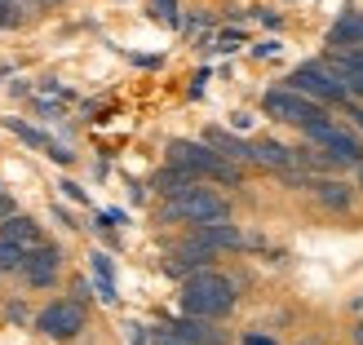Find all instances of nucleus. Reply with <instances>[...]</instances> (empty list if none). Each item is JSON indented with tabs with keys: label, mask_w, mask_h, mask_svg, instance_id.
<instances>
[{
	"label": "nucleus",
	"mask_w": 363,
	"mask_h": 345,
	"mask_svg": "<svg viewBox=\"0 0 363 345\" xmlns=\"http://www.w3.org/2000/svg\"><path fill=\"white\" fill-rule=\"evenodd\" d=\"M0 239H9V244H18L23 252H31V248H40L45 239H40V226L31 222V217H23V213H13L5 226H0Z\"/></svg>",
	"instance_id": "nucleus-12"
},
{
	"label": "nucleus",
	"mask_w": 363,
	"mask_h": 345,
	"mask_svg": "<svg viewBox=\"0 0 363 345\" xmlns=\"http://www.w3.org/2000/svg\"><path fill=\"white\" fill-rule=\"evenodd\" d=\"M311 191H315V199H319L328 213H346V208L354 204V186H350V181H337V177L311 181Z\"/></svg>",
	"instance_id": "nucleus-11"
},
{
	"label": "nucleus",
	"mask_w": 363,
	"mask_h": 345,
	"mask_svg": "<svg viewBox=\"0 0 363 345\" xmlns=\"http://www.w3.org/2000/svg\"><path fill=\"white\" fill-rule=\"evenodd\" d=\"M244 345H275V341H270V336H257V332H248V336H244Z\"/></svg>",
	"instance_id": "nucleus-22"
},
{
	"label": "nucleus",
	"mask_w": 363,
	"mask_h": 345,
	"mask_svg": "<svg viewBox=\"0 0 363 345\" xmlns=\"http://www.w3.org/2000/svg\"><path fill=\"white\" fill-rule=\"evenodd\" d=\"M354 341H359V345H363V328H359V332H354Z\"/></svg>",
	"instance_id": "nucleus-23"
},
{
	"label": "nucleus",
	"mask_w": 363,
	"mask_h": 345,
	"mask_svg": "<svg viewBox=\"0 0 363 345\" xmlns=\"http://www.w3.org/2000/svg\"><path fill=\"white\" fill-rule=\"evenodd\" d=\"M323 62H328V67L337 71V76H341V84L350 89V98H359V102H363V67H346V62H337L333 53H328Z\"/></svg>",
	"instance_id": "nucleus-14"
},
{
	"label": "nucleus",
	"mask_w": 363,
	"mask_h": 345,
	"mask_svg": "<svg viewBox=\"0 0 363 345\" xmlns=\"http://www.w3.org/2000/svg\"><path fill=\"white\" fill-rule=\"evenodd\" d=\"M9 217H13V199H9L5 191H0V226H5V222H9Z\"/></svg>",
	"instance_id": "nucleus-20"
},
{
	"label": "nucleus",
	"mask_w": 363,
	"mask_h": 345,
	"mask_svg": "<svg viewBox=\"0 0 363 345\" xmlns=\"http://www.w3.org/2000/svg\"><path fill=\"white\" fill-rule=\"evenodd\" d=\"M49 5H58V0H49Z\"/></svg>",
	"instance_id": "nucleus-24"
},
{
	"label": "nucleus",
	"mask_w": 363,
	"mask_h": 345,
	"mask_svg": "<svg viewBox=\"0 0 363 345\" xmlns=\"http://www.w3.org/2000/svg\"><path fill=\"white\" fill-rule=\"evenodd\" d=\"M346 115L359 124V133H363V106H354V102H346Z\"/></svg>",
	"instance_id": "nucleus-21"
},
{
	"label": "nucleus",
	"mask_w": 363,
	"mask_h": 345,
	"mask_svg": "<svg viewBox=\"0 0 363 345\" xmlns=\"http://www.w3.org/2000/svg\"><path fill=\"white\" fill-rule=\"evenodd\" d=\"M9 129H13L18 137H23V142H31V147H45V151L53 147V142H49L45 133H35V129H31V124H23V120H9Z\"/></svg>",
	"instance_id": "nucleus-17"
},
{
	"label": "nucleus",
	"mask_w": 363,
	"mask_h": 345,
	"mask_svg": "<svg viewBox=\"0 0 363 345\" xmlns=\"http://www.w3.org/2000/svg\"><path fill=\"white\" fill-rule=\"evenodd\" d=\"M151 13L160 23H177V0H151Z\"/></svg>",
	"instance_id": "nucleus-18"
},
{
	"label": "nucleus",
	"mask_w": 363,
	"mask_h": 345,
	"mask_svg": "<svg viewBox=\"0 0 363 345\" xmlns=\"http://www.w3.org/2000/svg\"><path fill=\"white\" fill-rule=\"evenodd\" d=\"M284 84L293 89V94L319 102V106H346V102H350V89L341 84V76H337V71L323 62V58H319V62H301Z\"/></svg>",
	"instance_id": "nucleus-4"
},
{
	"label": "nucleus",
	"mask_w": 363,
	"mask_h": 345,
	"mask_svg": "<svg viewBox=\"0 0 363 345\" xmlns=\"http://www.w3.org/2000/svg\"><path fill=\"white\" fill-rule=\"evenodd\" d=\"M58 270H62V252H58V244H40V248L27 252L23 279H27L31 288H49V283H58Z\"/></svg>",
	"instance_id": "nucleus-8"
},
{
	"label": "nucleus",
	"mask_w": 363,
	"mask_h": 345,
	"mask_svg": "<svg viewBox=\"0 0 363 345\" xmlns=\"http://www.w3.org/2000/svg\"><path fill=\"white\" fill-rule=\"evenodd\" d=\"M35 332H45L49 341H76L84 332V305L80 301H49L35 315Z\"/></svg>",
	"instance_id": "nucleus-7"
},
{
	"label": "nucleus",
	"mask_w": 363,
	"mask_h": 345,
	"mask_svg": "<svg viewBox=\"0 0 363 345\" xmlns=\"http://www.w3.org/2000/svg\"><path fill=\"white\" fill-rule=\"evenodd\" d=\"M164 217L169 222H186V226H213V222H230V204L213 186H195L164 199Z\"/></svg>",
	"instance_id": "nucleus-3"
},
{
	"label": "nucleus",
	"mask_w": 363,
	"mask_h": 345,
	"mask_svg": "<svg viewBox=\"0 0 363 345\" xmlns=\"http://www.w3.org/2000/svg\"><path fill=\"white\" fill-rule=\"evenodd\" d=\"M23 261H27V252L9 244V239H0V275H23Z\"/></svg>",
	"instance_id": "nucleus-16"
},
{
	"label": "nucleus",
	"mask_w": 363,
	"mask_h": 345,
	"mask_svg": "<svg viewBox=\"0 0 363 345\" xmlns=\"http://www.w3.org/2000/svg\"><path fill=\"white\" fill-rule=\"evenodd\" d=\"M191 244L208 248V252H222V248H240L244 234H240V226H230V222H213V226H195Z\"/></svg>",
	"instance_id": "nucleus-10"
},
{
	"label": "nucleus",
	"mask_w": 363,
	"mask_h": 345,
	"mask_svg": "<svg viewBox=\"0 0 363 345\" xmlns=\"http://www.w3.org/2000/svg\"><path fill=\"white\" fill-rule=\"evenodd\" d=\"M94 275H98V293H102V301H116V279H111V261L102 257V252H94Z\"/></svg>",
	"instance_id": "nucleus-15"
},
{
	"label": "nucleus",
	"mask_w": 363,
	"mask_h": 345,
	"mask_svg": "<svg viewBox=\"0 0 363 345\" xmlns=\"http://www.w3.org/2000/svg\"><path fill=\"white\" fill-rule=\"evenodd\" d=\"M306 142H311V151H297V159H311V164H323V169H359L363 164V137L337 120L315 124L306 133Z\"/></svg>",
	"instance_id": "nucleus-1"
},
{
	"label": "nucleus",
	"mask_w": 363,
	"mask_h": 345,
	"mask_svg": "<svg viewBox=\"0 0 363 345\" xmlns=\"http://www.w3.org/2000/svg\"><path fill=\"white\" fill-rule=\"evenodd\" d=\"M235 310V283L217 270H199V275L182 279V315L217 323Z\"/></svg>",
	"instance_id": "nucleus-2"
},
{
	"label": "nucleus",
	"mask_w": 363,
	"mask_h": 345,
	"mask_svg": "<svg viewBox=\"0 0 363 345\" xmlns=\"http://www.w3.org/2000/svg\"><path fill=\"white\" fill-rule=\"evenodd\" d=\"M18 13H13V0H0V27H13Z\"/></svg>",
	"instance_id": "nucleus-19"
},
{
	"label": "nucleus",
	"mask_w": 363,
	"mask_h": 345,
	"mask_svg": "<svg viewBox=\"0 0 363 345\" xmlns=\"http://www.w3.org/2000/svg\"><path fill=\"white\" fill-rule=\"evenodd\" d=\"M208 147L217 151V155H222V159H230V164H235V159H248V142H240V137H230V133H222V129H208Z\"/></svg>",
	"instance_id": "nucleus-13"
},
{
	"label": "nucleus",
	"mask_w": 363,
	"mask_h": 345,
	"mask_svg": "<svg viewBox=\"0 0 363 345\" xmlns=\"http://www.w3.org/2000/svg\"><path fill=\"white\" fill-rule=\"evenodd\" d=\"M169 169H182L186 177H213V181H240V169L222 159L208 142H169Z\"/></svg>",
	"instance_id": "nucleus-5"
},
{
	"label": "nucleus",
	"mask_w": 363,
	"mask_h": 345,
	"mask_svg": "<svg viewBox=\"0 0 363 345\" xmlns=\"http://www.w3.org/2000/svg\"><path fill=\"white\" fill-rule=\"evenodd\" d=\"M262 111H266L270 120L288 124V129H301V133H311L315 124L333 120V115H328V106H319V102H311V98H301V94H293V89H270V94L262 98Z\"/></svg>",
	"instance_id": "nucleus-6"
},
{
	"label": "nucleus",
	"mask_w": 363,
	"mask_h": 345,
	"mask_svg": "<svg viewBox=\"0 0 363 345\" xmlns=\"http://www.w3.org/2000/svg\"><path fill=\"white\" fill-rule=\"evenodd\" d=\"M248 159L252 164H262V169H275V173H288L297 164V151H288L284 142H270V137H257V142H248Z\"/></svg>",
	"instance_id": "nucleus-9"
}]
</instances>
